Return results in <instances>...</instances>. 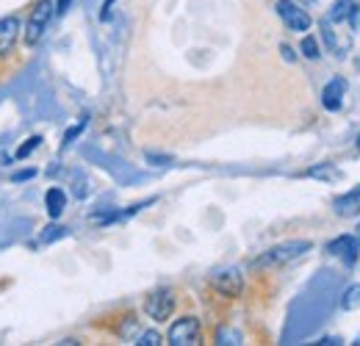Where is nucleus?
Segmentation results:
<instances>
[{
  "label": "nucleus",
  "instance_id": "9",
  "mask_svg": "<svg viewBox=\"0 0 360 346\" xmlns=\"http://www.w3.org/2000/svg\"><path fill=\"white\" fill-rule=\"evenodd\" d=\"M344 91H347V81L344 78H333L324 91H321V105L327 111H338L341 108V100H344Z\"/></svg>",
  "mask_w": 360,
  "mask_h": 346
},
{
  "label": "nucleus",
  "instance_id": "6",
  "mask_svg": "<svg viewBox=\"0 0 360 346\" xmlns=\"http://www.w3.org/2000/svg\"><path fill=\"white\" fill-rule=\"evenodd\" d=\"M214 288L227 297V300H236V297H241V291H244V277H241V271L238 269H222V271H217L214 274Z\"/></svg>",
  "mask_w": 360,
  "mask_h": 346
},
{
  "label": "nucleus",
  "instance_id": "12",
  "mask_svg": "<svg viewBox=\"0 0 360 346\" xmlns=\"http://www.w3.org/2000/svg\"><path fill=\"white\" fill-rule=\"evenodd\" d=\"M39 141H42V136H31V139H28V141H25V144L17 150V158H20V161H22V158H28V155H31V153L39 147Z\"/></svg>",
  "mask_w": 360,
  "mask_h": 346
},
{
  "label": "nucleus",
  "instance_id": "10",
  "mask_svg": "<svg viewBox=\"0 0 360 346\" xmlns=\"http://www.w3.org/2000/svg\"><path fill=\"white\" fill-rule=\"evenodd\" d=\"M358 211H360V186L355 191H349V194H344V197L335 200V214L338 217H352Z\"/></svg>",
  "mask_w": 360,
  "mask_h": 346
},
{
  "label": "nucleus",
  "instance_id": "19",
  "mask_svg": "<svg viewBox=\"0 0 360 346\" xmlns=\"http://www.w3.org/2000/svg\"><path fill=\"white\" fill-rule=\"evenodd\" d=\"M70 6H72V0H58V3H56V11H58V14H67Z\"/></svg>",
  "mask_w": 360,
  "mask_h": 346
},
{
  "label": "nucleus",
  "instance_id": "8",
  "mask_svg": "<svg viewBox=\"0 0 360 346\" xmlns=\"http://www.w3.org/2000/svg\"><path fill=\"white\" fill-rule=\"evenodd\" d=\"M20 39V20L11 14V17H3L0 20V58H8L17 47Z\"/></svg>",
  "mask_w": 360,
  "mask_h": 346
},
{
  "label": "nucleus",
  "instance_id": "4",
  "mask_svg": "<svg viewBox=\"0 0 360 346\" xmlns=\"http://www.w3.org/2000/svg\"><path fill=\"white\" fill-rule=\"evenodd\" d=\"M277 14L280 20L288 25V31H297V34H305L311 28V14L305 8H300L294 0H277Z\"/></svg>",
  "mask_w": 360,
  "mask_h": 346
},
{
  "label": "nucleus",
  "instance_id": "11",
  "mask_svg": "<svg viewBox=\"0 0 360 346\" xmlns=\"http://www.w3.org/2000/svg\"><path fill=\"white\" fill-rule=\"evenodd\" d=\"M45 205H47V214L53 219H58L61 214H64V205H67V197H64V191L61 188H50L45 194Z\"/></svg>",
  "mask_w": 360,
  "mask_h": 346
},
{
  "label": "nucleus",
  "instance_id": "21",
  "mask_svg": "<svg viewBox=\"0 0 360 346\" xmlns=\"http://www.w3.org/2000/svg\"><path fill=\"white\" fill-rule=\"evenodd\" d=\"M358 238H360V224H358Z\"/></svg>",
  "mask_w": 360,
  "mask_h": 346
},
{
  "label": "nucleus",
  "instance_id": "13",
  "mask_svg": "<svg viewBox=\"0 0 360 346\" xmlns=\"http://www.w3.org/2000/svg\"><path fill=\"white\" fill-rule=\"evenodd\" d=\"M302 53H305V58H311V61H316V58L321 56L314 37H305V39H302Z\"/></svg>",
  "mask_w": 360,
  "mask_h": 346
},
{
  "label": "nucleus",
  "instance_id": "3",
  "mask_svg": "<svg viewBox=\"0 0 360 346\" xmlns=\"http://www.w3.org/2000/svg\"><path fill=\"white\" fill-rule=\"evenodd\" d=\"M167 341L172 346H197L200 344V319L194 316H183L169 327Z\"/></svg>",
  "mask_w": 360,
  "mask_h": 346
},
{
  "label": "nucleus",
  "instance_id": "18",
  "mask_svg": "<svg viewBox=\"0 0 360 346\" xmlns=\"http://www.w3.org/2000/svg\"><path fill=\"white\" fill-rule=\"evenodd\" d=\"M219 344H238L236 333H219Z\"/></svg>",
  "mask_w": 360,
  "mask_h": 346
},
{
  "label": "nucleus",
  "instance_id": "1",
  "mask_svg": "<svg viewBox=\"0 0 360 346\" xmlns=\"http://www.w3.org/2000/svg\"><path fill=\"white\" fill-rule=\"evenodd\" d=\"M50 17H53V0H37L28 14V23H25V44L28 47L39 44V39L45 37Z\"/></svg>",
  "mask_w": 360,
  "mask_h": 346
},
{
  "label": "nucleus",
  "instance_id": "20",
  "mask_svg": "<svg viewBox=\"0 0 360 346\" xmlns=\"http://www.w3.org/2000/svg\"><path fill=\"white\" fill-rule=\"evenodd\" d=\"M34 169H28V172H20V174H14V180H28V177H34Z\"/></svg>",
  "mask_w": 360,
  "mask_h": 346
},
{
  "label": "nucleus",
  "instance_id": "2",
  "mask_svg": "<svg viewBox=\"0 0 360 346\" xmlns=\"http://www.w3.org/2000/svg\"><path fill=\"white\" fill-rule=\"evenodd\" d=\"M311 247H314L311 241H285V244L271 247L269 252H264L255 263L258 266H283V263H291V260H297L300 255H305Z\"/></svg>",
  "mask_w": 360,
  "mask_h": 346
},
{
  "label": "nucleus",
  "instance_id": "14",
  "mask_svg": "<svg viewBox=\"0 0 360 346\" xmlns=\"http://www.w3.org/2000/svg\"><path fill=\"white\" fill-rule=\"evenodd\" d=\"M136 344H139V346H158V344H161V335H158L155 330H150V333H141Z\"/></svg>",
  "mask_w": 360,
  "mask_h": 346
},
{
  "label": "nucleus",
  "instance_id": "15",
  "mask_svg": "<svg viewBox=\"0 0 360 346\" xmlns=\"http://www.w3.org/2000/svg\"><path fill=\"white\" fill-rule=\"evenodd\" d=\"M344 307H355V305H360V286H355V288H349L347 294H344Z\"/></svg>",
  "mask_w": 360,
  "mask_h": 346
},
{
  "label": "nucleus",
  "instance_id": "5",
  "mask_svg": "<svg viewBox=\"0 0 360 346\" xmlns=\"http://www.w3.org/2000/svg\"><path fill=\"white\" fill-rule=\"evenodd\" d=\"M144 310H147V316H150L153 321H167V319L172 316V310H175V294H172L169 288L153 291V294L147 297V302H144Z\"/></svg>",
  "mask_w": 360,
  "mask_h": 346
},
{
  "label": "nucleus",
  "instance_id": "16",
  "mask_svg": "<svg viewBox=\"0 0 360 346\" xmlns=\"http://www.w3.org/2000/svg\"><path fill=\"white\" fill-rule=\"evenodd\" d=\"M61 236H64V227L50 224V227H47V233L42 236V241H56V238H61Z\"/></svg>",
  "mask_w": 360,
  "mask_h": 346
},
{
  "label": "nucleus",
  "instance_id": "7",
  "mask_svg": "<svg viewBox=\"0 0 360 346\" xmlns=\"http://www.w3.org/2000/svg\"><path fill=\"white\" fill-rule=\"evenodd\" d=\"M327 252L330 255H338L347 266H355L358 263V252H360V241L355 236H338L327 244Z\"/></svg>",
  "mask_w": 360,
  "mask_h": 346
},
{
  "label": "nucleus",
  "instance_id": "17",
  "mask_svg": "<svg viewBox=\"0 0 360 346\" xmlns=\"http://www.w3.org/2000/svg\"><path fill=\"white\" fill-rule=\"evenodd\" d=\"M84 128H86V120H81V125H75V128L67 130V136H64V144H70V141H72V139H75V136H78V133H81Z\"/></svg>",
  "mask_w": 360,
  "mask_h": 346
},
{
  "label": "nucleus",
  "instance_id": "22",
  "mask_svg": "<svg viewBox=\"0 0 360 346\" xmlns=\"http://www.w3.org/2000/svg\"><path fill=\"white\" fill-rule=\"evenodd\" d=\"M358 147H360V139H358Z\"/></svg>",
  "mask_w": 360,
  "mask_h": 346
}]
</instances>
